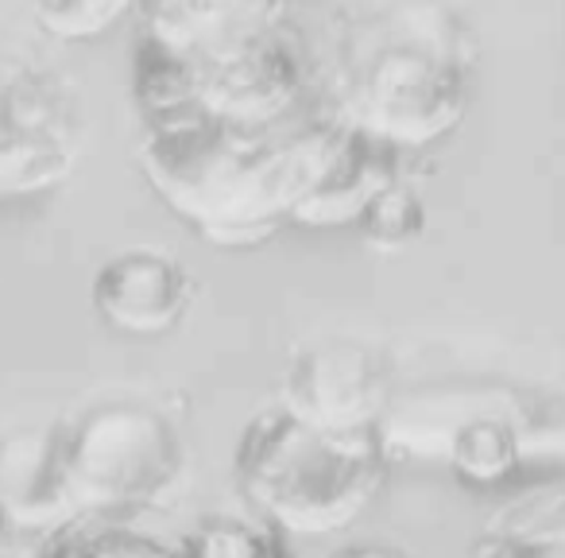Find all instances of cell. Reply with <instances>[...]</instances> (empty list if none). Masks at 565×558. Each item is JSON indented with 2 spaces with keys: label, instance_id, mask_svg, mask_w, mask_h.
Instances as JSON below:
<instances>
[{
  "label": "cell",
  "instance_id": "6da1fadb",
  "mask_svg": "<svg viewBox=\"0 0 565 558\" xmlns=\"http://www.w3.org/2000/svg\"><path fill=\"white\" fill-rule=\"evenodd\" d=\"M136 117V159L159 202L210 244L256 249L282 225H295V210L330 151L338 113L318 94L307 109L267 125L225 120L190 105Z\"/></svg>",
  "mask_w": 565,
  "mask_h": 558
},
{
  "label": "cell",
  "instance_id": "7a4b0ae2",
  "mask_svg": "<svg viewBox=\"0 0 565 558\" xmlns=\"http://www.w3.org/2000/svg\"><path fill=\"white\" fill-rule=\"evenodd\" d=\"M326 97L341 117L415 156L457 133L472 105L469 28L441 0L399 4L356 43Z\"/></svg>",
  "mask_w": 565,
  "mask_h": 558
},
{
  "label": "cell",
  "instance_id": "3957f363",
  "mask_svg": "<svg viewBox=\"0 0 565 558\" xmlns=\"http://www.w3.org/2000/svg\"><path fill=\"white\" fill-rule=\"evenodd\" d=\"M384 431L341 434L271 403L244 423L233 477L259 519L287 535H330L356 524L387 481Z\"/></svg>",
  "mask_w": 565,
  "mask_h": 558
},
{
  "label": "cell",
  "instance_id": "277c9868",
  "mask_svg": "<svg viewBox=\"0 0 565 558\" xmlns=\"http://www.w3.org/2000/svg\"><path fill=\"white\" fill-rule=\"evenodd\" d=\"M315 97L310 63L302 55L295 24L275 28V32L244 43L194 51H167L148 40H136V113L190 105V109L213 113L225 120L267 125V120H282L307 109Z\"/></svg>",
  "mask_w": 565,
  "mask_h": 558
},
{
  "label": "cell",
  "instance_id": "5b68a950",
  "mask_svg": "<svg viewBox=\"0 0 565 558\" xmlns=\"http://www.w3.org/2000/svg\"><path fill=\"white\" fill-rule=\"evenodd\" d=\"M182 470L186 442L179 427L143 400H105L71 419H58L66 519H136L179 485Z\"/></svg>",
  "mask_w": 565,
  "mask_h": 558
},
{
  "label": "cell",
  "instance_id": "8992f818",
  "mask_svg": "<svg viewBox=\"0 0 565 558\" xmlns=\"http://www.w3.org/2000/svg\"><path fill=\"white\" fill-rule=\"evenodd\" d=\"M82 159V113L71 86L0 43V198H32L71 179Z\"/></svg>",
  "mask_w": 565,
  "mask_h": 558
},
{
  "label": "cell",
  "instance_id": "52a82bcc",
  "mask_svg": "<svg viewBox=\"0 0 565 558\" xmlns=\"http://www.w3.org/2000/svg\"><path fill=\"white\" fill-rule=\"evenodd\" d=\"M279 403L326 431H384L392 415V365L356 338L310 341L282 369Z\"/></svg>",
  "mask_w": 565,
  "mask_h": 558
},
{
  "label": "cell",
  "instance_id": "ba28073f",
  "mask_svg": "<svg viewBox=\"0 0 565 558\" xmlns=\"http://www.w3.org/2000/svg\"><path fill=\"white\" fill-rule=\"evenodd\" d=\"M89 299L113 330L132 338H159L186 318L194 303V275L171 252L136 244L97 267Z\"/></svg>",
  "mask_w": 565,
  "mask_h": 558
},
{
  "label": "cell",
  "instance_id": "9c48e42d",
  "mask_svg": "<svg viewBox=\"0 0 565 558\" xmlns=\"http://www.w3.org/2000/svg\"><path fill=\"white\" fill-rule=\"evenodd\" d=\"M407 156L411 151L395 148L392 140L369 133L364 125H356V120L338 113L330 151H326L315 187L307 190V198L295 210V225H307V229L356 225L364 218V210L376 202L380 190L407 175Z\"/></svg>",
  "mask_w": 565,
  "mask_h": 558
},
{
  "label": "cell",
  "instance_id": "30bf717a",
  "mask_svg": "<svg viewBox=\"0 0 565 558\" xmlns=\"http://www.w3.org/2000/svg\"><path fill=\"white\" fill-rule=\"evenodd\" d=\"M291 24V0H148L140 40L167 51L221 48Z\"/></svg>",
  "mask_w": 565,
  "mask_h": 558
},
{
  "label": "cell",
  "instance_id": "8fae6325",
  "mask_svg": "<svg viewBox=\"0 0 565 558\" xmlns=\"http://www.w3.org/2000/svg\"><path fill=\"white\" fill-rule=\"evenodd\" d=\"M0 508L17 531L40 527L47 535L66 519L58 423L0 439Z\"/></svg>",
  "mask_w": 565,
  "mask_h": 558
},
{
  "label": "cell",
  "instance_id": "7c38bea8",
  "mask_svg": "<svg viewBox=\"0 0 565 558\" xmlns=\"http://www.w3.org/2000/svg\"><path fill=\"white\" fill-rule=\"evenodd\" d=\"M531 439H539V427H526L519 415L508 411H469L465 419H457L454 427H446L441 439V454L446 462L461 473L465 481L477 485H495L508 473H515L531 454Z\"/></svg>",
  "mask_w": 565,
  "mask_h": 558
},
{
  "label": "cell",
  "instance_id": "4fadbf2b",
  "mask_svg": "<svg viewBox=\"0 0 565 558\" xmlns=\"http://www.w3.org/2000/svg\"><path fill=\"white\" fill-rule=\"evenodd\" d=\"M35 547L43 555H159V550H179L159 535H148L132 524V516H78L58 524L43 535Z\"/></svg>",
  "mask_w": 565,
  "mask_h": 558
},
{
  "label": "cell",
  "instance_id": "5bb4252c",
  "mask_svg": "<svg viewBox=\"0 0 565 558\" xmlns=\"http://www.w3.org/2000/svg\"><path fill=\"white\" fill-rule=\"evenodd\" d=\"M174 547L210 558H259L282 550V531L259 516H202Z\"/></svg>",
  "mask_w": 565,
  "mask_h": 558
},
{
  "label": "cell",
  "instance_id": "9a60e30c",
  "mask_svg": "<svg viewBox=\"0 0 565 558\" xmlns=\"http://www.w3.org/2000/svg\"><path fill=\"white\" fill-rule=\"evenodd\" d=\"M143 4L148 0H28V9L43 24V32L66 43L102 40L120 20L143 12Z\"/></svg>",
  "mask_w": 565,
  "mask_h": 558
},
{
  "label": "cell",
  "instance_id": "2e32d148",
  "mask_svg": "<svg viewBox=\"0 0 565 558\" xmlns=\"http://www.w3.org/2000/svg\"><path fill=\"white\" fill-rule=\"evenodd\" d=\"M353 229L372 249H384V252L411 249L426 229V206L418 198V190L407 182V175L380 190L376 202L364 210V218Z\"/></svg>",
  "mask_w": 565,
  "mask_h": 558
},
{
  "label": "cell",
  "instance_id": "e0dca14e",
  "mask_svg": "<svg viewBox=\"0 0 565 558\" xmlns=\"http://www.w3.org/2000/svg\"><path fill=\"white\" fill-rule=\"evenodd\" d=\"M12 531H17V527H12V524H9V516H4V508H0V550L9 547Z\"/></svg>",
  "mask_w": 565,
  "mask_h": 558
}]
</instances>
